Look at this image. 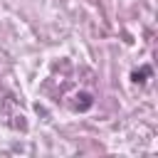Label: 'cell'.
I'll return each instance as SVG.
<instances>
[{
    "label": "cell",
    "instance_id": "obj_1",
    "mask_svg": "<svg viewBox=\"0 0 158 158\" xmlns=\"http://www.w3.org/2000/svg\"><path fill=\"white\" fill-rule=\"evenodd\" d=\"M74 99H77V101H74V109H77V111H89V109L94 106V96H91L89 91H79Z\"/></svg>",
    "mask_w": 158,
    "mask_h": 158
},
{
    "label": "cell",
    "instance_id": "obj_2",
    "mask_svg": "<svg viewBox=\"0 0 158 158\" xmlns=\"http://www.w3.org/2000/svg\"><path fill=\"white\" fill-rule=\"evenodd\" d=\"M151 74H153V69H151L148 64H143L141 69H136V72H131V79H133L136 84H146V81L151 79Z\"/></svg>",
    "mask_w": 158,
    "mask_h": 158
}]
</instances>
